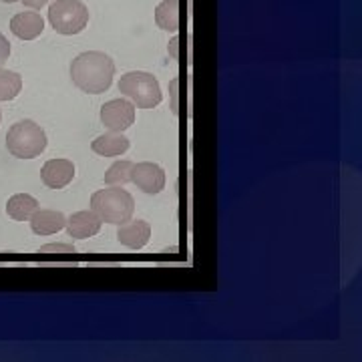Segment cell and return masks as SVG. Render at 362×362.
<instances>
[{
    "instance_id": "obj_1",
    "label": "cell",
    "mask_w": 362,
    "mask_h": 362,
    "mask_svg": "<svg viewBox=\"0 0 362 362\" xmlns=\"http://www.w3.org/2000/svg\"><path fill=\"white\" fill-rule=\"evenodd\" d=\"M115 63L109 54L99 51L81 52L71 63V78L83 93L99 95L111 87Z\"/></svg>"
},
{
    "instance_id": "obj_2",
    "label": "cell",
    "mask_w": 362,
    "mask_h": 362,
    "mask_svg": "<svg viewBox=\"0 0 362 362\" xmlns=\"http://www.w3.org/2000/svg\"><path fill=\"white\" fill-rule=\"evenodd\" d=\"M90 209L97 214V218L113 226H121L131 220L135 211V199L127 189L121 187H107L99 189L90 197Z\"/></svg>"
},
{
    "instance_id": "obj_3",
    "label": "cell",
    "mask_w": 362,
    "mask_h": 362,
    "mask_svg": "<svg viewBox=\"0 0 362 362\" xmlns=\"http://www.w3.org/2000/svg\"><path fill=\"white\" fill-rule=\"evenodd\" d=\"M6 147L18 159H35L47 149V133L30 119L16 121L6 133Z\"/></svg>"
},
{
    "instance_id": "obj_4",
    "label": "cell",
    "mask_w": 362,
    "mask_h": 362,
    "mask_svg": "<svg viewBox=\"0 0 362 362\" xmlns=\"http://www.w3.org/2000/svg\"><path fill=\"white\" fill-rule=\"evenodd\" d=\"M119 93L141 109H153L161 103L163 95L159 89V81L151 73L145 71H131L125 73L119 81Z\"/></svg>"
},
{
    "instance_id": "obj_5",
    "label": "cell",
    "mask_w": 362,
    "mask_h": 362,
    "mask_svg": "<svg viewBox=\"0 0 362 362\" xmlns=\"http://www.w3.org/2000/svg\"><path fill=\"white\" fill-rule=\"evenodd\" d=\"M49 23L59 35H78L89 25V8L81 0H57L49 6Z\"/></svg>"
},
{
    "instance_id": "obj_6",
    "label": "cell",
    "mask_w": 362,
    "mask_h": 362,
    "mask_svg": "<svg viewBox=\"0 0 362 362\" xmlns=\"http://www.w3.org/2000/svg\"><path fill=\"white\" fill-rule=\"evenodd\" d=\"M101 121L109 131H127L135 123V105L127 99H113L101 107Z\"/></svg>"
},
{
    "instance_id": "obj_7",
    "label": "cell",
    "mask_w": 362,
    "mask_h": 362,
    "mask_svg": "<svg viewBox=\"0 0 362 362\" xmlns=\"http://www.w3.org/2000/svg\"><path fill=\"white\" fill-rule=\"evenodd\" d=\"M131 181L141 189L143 194L157 195L163 192L165 187V171L159 168L157 163L143 161V163H133L131 169Z\"/></svg>"
},
{
    "instance_id": "obj_8",
    "label": "cell",
    "mask_w": 362,
    "mask_h": 362,
    "mask_svg": "<svg viewBox=\"0 0 362 362\" xmlns=\"http://www.w3.org/2000/svg\"><path fill=\"white\" fill-rule=\"evenodd\" d=\"M40 180L49 189H63L75 180V165L69 159H51L40 169Z\"/></svg>"
},
{
    "instance_id": "obj_9",
    "label": "cell",
    "mask_w": 362,
    "mask_h": 362,
    "mask_svg": "<svg viewBox=\"0 0 362 362\" xmlns=\"http://www.w3.org/2000/svg\"><path fill=\"white\" fill-rule=\"evenodd\" d=\"M151 238V226L147 221L135 220V221H125L119 226L117 230V240L129 250H141L147 246Z\"/></svg>"
},
{
    "instance_id": "obj_10",
    "label": "cell",
    "mask_w": 362,
    "mask_h": 362,
    "mask_svg": "<svg viewBox=\"0 0 362 362\" xmlns=\"http://www.w3.org/2000/svg\"><path fill=\"white\" fill-rule=\"evenodd\" d=\"M101 223L103 221L97 218V214L93 209H85V211H77L73 214L69 220H66V232L71 238L75 240H87V238H93L97 235L99 230H101Z\"/></svg>"
},
{
    "instance_id": "obj_11",
    "label": "cell",
    "mask_w": 362,
    "mask_h": 362,
    "mask_svg": "<svg viewBox=\"0 0 362 362\" xmlns=\"http://www.w3.org/2000/svg\"><path fill=\"white\" fill-rule=\"evenodd\" d=\"M11 30L21 40H35L45 30V21L39 13H18L11 18Z\"/></svg>"
},
{
    "instance_id": "obj_12",
    "label": "cell",
    "mask_w": 362,
    "mask_h": 362,
    "mask_svg": "<svg viewBox=\"0 0 362 362\" xmlns=\"http://www.w3.org/2000/svg\"><path fill=\"white\" fill-rule=\"evenodd\" d=\"M30 228L37 235H52V233L61 232L66 226V218L61 211L54 209H37L30 216Z\"/></svg>"
},
{
    "instance_id": "obj_13",
    "label": "cell",
    "mask_w": 362,
    "mask_h": 362,
    "mask_svg": "<svg viewBox=\"0 0 362 362\" xmlns=\"http://www.w3.org/2000/svg\"><path fill=\"white\" fill-rule=\"evenodd\" d=\"M90 149L97 156L103 157L123 156L129 149V139L123 133H119V131H109V133H105V135L97 137L95 141L90 143Z\"/></svg>"
},
{
    "instance_id": "obj_14",
    "label": "cell",
    "mask_w": 362,
    "mask_h": 362,
    "mask_svg": "<svg viewBox=\"0 0 362 362\" xmlns=\"http://www.w3.org/2000/svg\"><path fill=\"white\" fill-rule=\"evenodd\" d=\"M37 209H39V202L28 194L13 195L6 204V214L14 221H28Z\"/></svg>"
},
{
    "instance_id": "obj_15",
    "label": "cell",
    "mask_w": 362,
    "mask_h": 362,
    "mask_svg": "<svg viewBox=\"0 0 362 362\" xmlns=\"http://www.w3.org/2000/svg\"><path fill=\"white\" fill-rule=\"evenodd\" d=\"M156 23L161 30L177 33L180 30V0H163L157 4Z\"/></svg>"
},
{
    "instance_id": "obj_16",
    "label": "cell",
    "mask_w": 362,
    "mask_h": 362,
    "mask_svg": "<svg viewBox=\"0 0 362 362\" xmlns=\"http://www.w3.org/2000/svg\"><path fill=\"white\" fill-rule=\"evenodd\" d=\"M23 90V77L0 66V101H13Z\"/></svg>"
},
{
    "instance_id": "obj_17",
    "label": "cell",
    "mask_w": 362,
    "mask_h": 362,
    "mask_svg": "<svg viewBox=\"0 0 362 362\" xmlns=\"http://www.w3.org/2000/svg\"><path fill=\"white\" fill-rule=\"evenodd\" d=\"M131 169H133V163L123 159V161H115L111 168L107 169L105 173V183L107 185H125L131 181Z\"/></svg>"
},
{
    "instance_id": "obj_18",
    "label": "cell",
    "mask_w": 362,
    "mask_h": 362,
    "mask_svg": "<svg viewBox=\"0 0 362 362\" xmlns=\"http://www.w3.org/2000/svg\"><path fill=\"white\" fill-rule=\"evenodd\" d=\"M39 254H77V250L71 244H47L40 247Z\"/></svg>"
},
{
    "instance_id": "obj_19",
    "label": "cell",
    "mask_w": 362,
    "mask_h": 362,
    "mask_svg": "<svg viewBox=\"0 0 362 362\" xmlns=\"http://www.w3.org/2000/svg\"><path fill=\"white\" fill-rule=\"evenodd\" d=\"M8 57H11V42L0 33V66L8 61Z\"/></svg>"
},
{
    "instance_id": "obj_20",
    "label": "cell",
    "mask_w": 362,
    "mask_h": 362,
    "mask_svg": "<svg viewBox=\"0 0 362 362\" xmlns=\"http://www.w3.org/2000/svg\"><path fill=\"white\" fill-rule=\"evenodd\" d=\"M169 87H171V99H173L171 109H173V115H177V111H180V105H177V87H180V81H177V78H173Z\"/></svg>"
},
{
    "instance_id": "obj_21",
    "label": "cell",
    "mask_w": 362,
    "mask_h": 362,
    "mask_svg": "<svg viewBox=\"0 0 362 362\" xmlns=\"http://www.w3.org/2000/svg\"><path fill=\"white\" fill-rule=\"evenodd\" d=\"M25 6H28V8H33V11H40L45 4H49L51 0H21Z\"/></svg>"
},
{
    "instance_id": "obj_22",
    "label": "cell",
    "mask_w": 362,
    "mask_h": 362,
    "mask_svg": "<svg viewBox=\"0 0 362 362\" xmlns=\"http://www.w3.org/2000/svg\"><path fill=\"white\" fill-rule=\"evenodd\" d=\"M177 45H180V39H177V37H173L171 42H169V51H171V57H173V59H177V57H180V52H177Z\"/></svg>"
},
{
    "instance_id": "obj_23",
    "label": "cell",
    "mask_w": 362,
    "mask_h": 362,
    "mask_svg": "<svg viewBox=\"0 0 362 362\" xmlns=\"http://www.w3.org/2000/svg\"><path fill=\"white\" fill-rule=\"evenodd\" d=\"M0 2H6V4H14V2H21V0H0Z\"/></svg>"
},
{
    "instance_id": "obj_24",
    "label": "cell",
    "mask_w": 362,
    "mask_h": 362,
    "mask_svg": "<svg viewBox=\"0 0 362 362\" xmlns=\"http://www.w3.org/2000/svg\"><path fill=\"white\" fill-rule=\"evenodd\" d=\"M0 119H2V113H0Z\"/></svg>"
}]
</instances>
